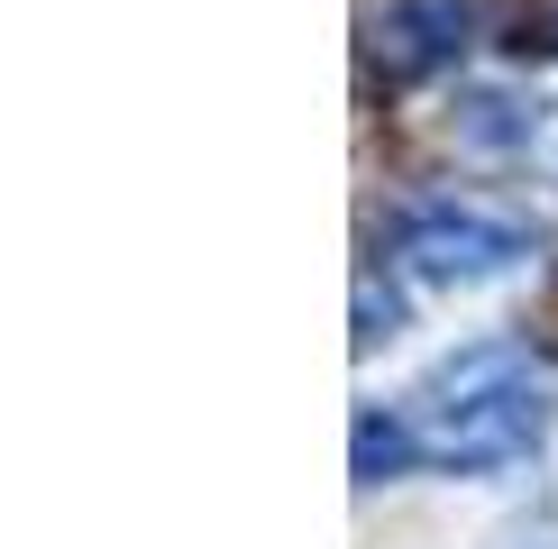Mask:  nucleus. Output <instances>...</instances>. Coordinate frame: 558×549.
<instances>
[{"mask_svg": "<svg viewBox=\"0 0 558 549\" xmlns=\"http://www.w3.org/2000/svg\"><path fill=\"white\" fill-rule=\"evenodd\" d=\"M476 28V10L468 0H393V10L376 19V64L393 83H412V74H439V64L468 46Z\"/></svg>", "mask_w": 558, "mask_h": 549, "instance_id": "obj_3", "label": "nucleus"}, {"mask_svg": "<svg viewBox=\"0 0 558 549\" xmlns=\"http://www.w3.org/2000/svg\"><path fill=\"white\" fill-rule=\"evenodd\" d=\"M403 412H412V430H422V457H439V467H513V457H531L549 440L558 394H549L541 366H531V349L476 339V349H458L449 366H430L422 394Z\"/></svg>", "mask_w": 558, "mask_h": 549, "instance_id": "obj_1", "label": "nucleus"}, {"mask_svg": "<svg viewBox=\"0 0 558 549\" xmlns=\"http://www.w3.org/2000/svg\"><path fill=\"white\" fill-rule=\"evenodd\" d=\"M531 129H541V110L504 101V91H476V101H468V137H485V147H522Z\"/></svg>", "mask_w": 558, "mask_h": 549, "instance_id": "obj_5", "label": "nucleus"}, {"mask_svg": "<svg viewBox=\"0 0 558 549\" xmlns=\"http://www.w3.org/2000/svg\"><path fill=\"white\" fill-rule=\"evenodd\" d=\"M393 257L422 284H485V274H513L531 257V229L495 220V211H468V202H422L393 229Z\"/></svg>", "mask_w": 558, "mask_h": 549, "instance_id": "obj_2", "label": "nucleus"}, {"mask_svg": "<svg viewBox=\"0 0 558 549\" xmlns=\"http://www.w3.org/2000/svg\"><path fill=\"white\" fill-rule=\"evenodd\" d=\"M412 457H422V430H412V412H357V476L366 486H385V476H403Z\"/></svg>", "mask_w": 558, "mask_h": 549, "instance_id": "obj_4", "label": "nucleus"}]
</instances>
